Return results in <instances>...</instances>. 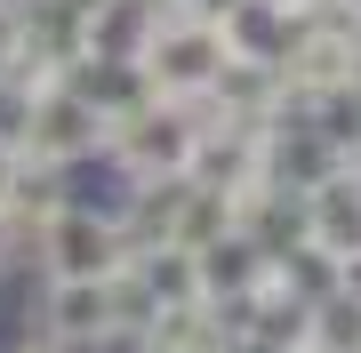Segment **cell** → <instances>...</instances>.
Returning <instances> with one entry per match:
<instances>
[{"instance_id":"6da1fadb","label":"cell","mask_w":361,"mask_h":353,"mask_svg":"<svg viewBox=\"0 0 361 353\" xmlns=\"http://www.w3.org/2000/svg\"><path fill=\"white\" fill-rule=\"evenodd\" d=\"M32 257H40V273H49V281H113L137 249H129V225H121L113 209L65 201L49 225H32Z\"/></svg>"},{"instance_id":"7a4b0ae2","label":"cell","mask_w":361,"mask_h":353,"mask_svg":"<svg viewBox=\"0 0 361 353\" xmlns=\"http://www.w3.org/2000/svg\"><path fill=\"white\" fill-rule=\"evenodd\" d=\"M225 32H217V16H161V32L145 40V80H153L161 97H177V105H201L209 89H217V73H225Z\"/></svg>"},{"instance_id":"3957f363","label":"cell","mask_w":361,"mask_h":353,"mask_svg":"<svg viewBox=\"0 0 361 353\" xmlns=\"http://www.w3.org/2000/svg\"><path fill=\"white\" fill-rule=\"evenodd\" d=\"M121 273L113 281H49L40 289V337L65 353H104L121 337Z\"/></svg>"},{"instance_id":"277c9868","label":"cell","mask_w":361,"mask_h":353,"mask_svg":"<svg viewBox=\"0 0 361 353\" xmlns=\"http://www.w3.org/2000/svg\"><path fill=\"white\" fill-rule=\"evenodd\" d=\"M104 144H113V120H104V113L89 105V97H73V89H49V97H32L25 153L56 161V169H80V161H97Z\"/></svg>"},{"instance_id":"5b68a950","label":"cell","mask_w":361,"mask_h":353,"mask_svg":"<svg viewBox=\"0 0 361 353\" xmlns=\"http://www.w3.org/2000/svg\"><path fill=\"white\" fill-rule=\"evenodd\" d=\"M305 241L329 249V257H353L361 249V169H337L329 185L305 193Z\"/></svg>"},{"instance_id":"8992f818","label":"cell","mask_w":361,"mask_h":353,"mask_svg":"<svg viewBox=\"0 0 361 353\" xmlns=\"http://www.w3.org/2000/svg\"><path fill=\"white\" fill-rule=\"evenodd\" d=\"M25 32H32L25 0H0V80H8V73H16V56H25Z\"/></svg>"},{"instance_id":"52a82bcc","label":"cell","mask_w":361,"mask_h":353,"mask_svg":"<svg viewBox=\"0 0 361 353\" xmlns=\"http://www.w3.org/2000/svg\"><path fill=\"white\" fill-rule=\"evenodd\" d=\"M25 120H32V97L16 89V80H0V144H8V153H25Z\"/></svg>"},{"instance_id":"ba28073f","label":"cell","mask_w":361,"mask_h":353,"mask_svg":"<svg viewBox=\"0 0 361 353\" xmlns=\"http://www.w3.org/2000/svg\"><path fill=\"white\" fill-rule=\"evenodd\" d=\"M25 249H32V241H25V225H16L8 209H0V273H8V265L25 257Z\"/></svg>"},{"instance_id":"9c48e42d","label":"cell","mask_w":361,"mask_h":353,"mask_svg":"<svg viewBox=\"0 0 361 353\" xmlns=\"http://www.w3.org/2000/svg\"><path fill=\"white\" fill-rule=\"evenodd\" d=\"M337 289H345V297L361 305V249H353V257H337Z\"/></svg>"},{"instance_id":"30bf717a","label":"cell","mask_w":361,"mask_h":353,"mask_svg":"<svg viewBox=\"0 0 361 353\" xmlns=\"http://www.w3.org/2000/svg\"><path fill=\"white\" fill-rule=\"evenodd\" d=\"M8 185H16V153L0 144V209H8Z\"/></svg>"},{"instance_id":"8fae6325","label":"cell","mask_w":361,"mask_h":353,"mask_svg":"<svg viewBox=\"0 0 361 353\" xmlns=\"http://www.w3.org/2000/svg\"><path fill=\"white\" fill-rule=\"evenodd\" d=\"M313 353H322V345H313Z\"/></svg>"}]
</instances>
